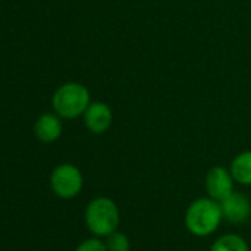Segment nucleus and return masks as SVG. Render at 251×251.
<instances>
[{"label": "nucleus", "mask_w": 251, "mask_h": 251, "mask_svg": "<svg viewBox=\"0 0 251 251\" xmlns=\"http://www.w3.org/2000/svg\"><path fill=\"white\" fill-rule=\"evenodd\" d=\"M223 220L220 202L210 198H198L189 204L185 213V226L189 233L204 238L214 233Z\"/></svg>", "instance_id": "obj_1"}, {"label": "nucleus", "mask_w": 251, "mask_h": 251, "mask_svg": "<svg viewBox=\"0 0 251 251\" xmlns=\"http://www.w3.org/2000/svg\"><path fill=\"white\" fill-rule=\"evenodd\" d=\"M120 208L108 197L93 198L84 210V223L93 236L106 238L120 226Z\"/></svg>", "instance_id": "obj_2"}, {"label": "nucleus", "mask_w": 251, "mask_h": 251, "mask_svg": "<svg viewBox=\"0 0 251 251\" xmlns=\"http://www.w3.org/2000/svg\"><path fill=\"white\" fill-rule=\"evenodd\" d=\"M90 105V93L80 83L70 81L58 87L52 98L55 112L62 118H77L84 114Z\"/></svg>", "instance_id": "obj_3"}, {"label": "nucleus", "mask_w": 251, "mask_h": 251, "mask_svg": "<svg viewBox=\"0 0 251 251\" xmlns=\"http://www.w3.org/2000/svg\"><path fill=\"white\" fill-rule=\"evenodd\" d=\"M50 188L62 200L75 198L83 189V175L74 164H59L50 175Z\"/></svg>", "instance_id": "obj_4"}, {"label": "nucleus", "mask_w": 251, "mask_h": 251, "mask_svg": "<svg viewBox=\"0 0 251 251\" xmlns=\"http://www.w3.org/2000/svg\"><path fill=\"white\" fill-rule=\"evenodd\" d=\"M235 179L230 173V170L214 166L211 167L205 175V191L207 195L216 201H223L233 192Z\"/></svg>", "instance_id": "obj_5"}, {"label": "nucleus", "mask_w": 251, "mask_h": 251, "mask_svg": "<svg viewBox=\"0 0 251 251\" xmlns=\"http://www.w3.org/2000/svg\"><path fill=\"white\" fill-rule=\"evenodd\" d=\"M223 219L232 225H239L251 216V201L242 192H232L227 198L220 201Z\"/></svg>", "instance_id": "obj_6"}, {"label": "nucleus", "mask_w": 251, "mask_h": 251, "mask_svg": "<svg viewBox=\"0 0 251 251\" xmlns=\"http://www.w3.org/2000/svg\"><path fill=\"white\" fill-rule=\"evenodd\" d=\"M83 121L90 133L102 135L111 127L112 111L105 102H90L83 114Z\"/></svg>", "instance_id": "obj_7"}, {"label": "nucleus", "mask_w": 251, "mask_h": 251, "mask_svg": "<svg viewBox=\"0 0 251 251\" xmlns=\"http://www.w3.org/2000/svg\"><path fill=\"white\" fill-rule=\"evenodd\" d=\"M34 135L43 144H52L62 135V123L58 114H42L34 123Z\"/></svg>", "instance_id": "obj_8"}, {"label": "nucleus", "mask_w": 251, "mask_h": 251, "mask_svg": "<svg viewBox=\"0 0 251 251\" xmlns=\"http://www.w3.org/2000/svg\"><path fill=\"white\" fill-rule=\"evenodd\" d=\"M230 173L239 185L251 186V151L238 154L230 163Z\"/></svg>", "instance_id": "obj_9"}, {"label": "nucleus", "mask_w": 251, "mask_h": 251, "mask_svg": "<svg viewBox=\"0 0 251 251\" xmlns=\"http://www.w3.org/2000/svg\"><path fill=\"white\" fill-rule=\"evenodd\" d=\"M210 251H250V247L241 235L226 233L214 241Z\"/></svg>", "instance_id": "obj_10"}, {"label": "nucleus", "mask_w": 251, "mask_h": 251, "mask_svg": "<svg viewBox=\"0 0 251 251\" xmlns=\"http://www.w3.org/2000/svg\"><path fill=\"white\" fill-rule=\"evenodd\" d=\"M105 245L108 251H130L132 248L129 236L120 232L118 229L105 238Z\"/></svg>", "instance_id": "obj_11"}, {"label": "nucleus", "mask_w": 251, "mask_h": 251, "mask_svg": "<svg viewBox=\"0 0 251 251\" xmlns=\"http://www.w3.org/2000/svg\"><path fill=\"white\" fill-rule=\"evenodd\" d=\"M74 251H108V250H106L105 241H102L98 236H93V238H87V239L81 241L75 247Z\"/></svg>", "instance_id": "obj_12"}, {"label": "nucleus", "mask_w": 251, "mask_h": 251, "mask_svg": "<svg viewBox=\"0 0 251 251\" xmlns=\"http://www.w3.org/2000/svg\"><path fill=\"white\" fill-rule=\"evenodd\" d=\"M189 251H201V250H189Z\"/></svg>", "instance_id": "obj_13"}]
</instances>
